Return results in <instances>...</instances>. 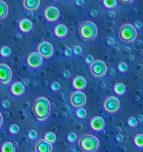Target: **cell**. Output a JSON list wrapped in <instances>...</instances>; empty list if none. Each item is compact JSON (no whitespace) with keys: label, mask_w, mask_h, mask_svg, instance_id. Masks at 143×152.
<instances>
[{"label":"cell","mask_w":143,"mask_h":152,"mask_svg":"<svg viewBox=\"0 0 143 152\" xmlns=\"http://www.w3.org/2000/svg\"><path fill=\"white\" fill-rule=\"evenodd\" d=\"M90 13H91V16H97V12H96V10H91Z\"/></svg>","instance_id":"cell-43"},{"label":"cell","mask_w":143,"mask_h":152,"mask_svg":"<svg viewBox=\"0 0 143 152\" xmlns=\"http://www.w3.org/2000/svg\"><path fill=\"white\" fill-rule=\"evenodd\" d=\"M40 0H22V6L26 11H35L38 9Z\"/></svg>","instance_id":"cell-13"},{"label":"cell","mask_w":143,"mask_h":152,"mask_svg":"<svg viewBox=\"0 0 143 152\" xmlns=\"http://www.w3.org/2000/svg\"><path fill=\"white\" fill-rule=\"evenodd\" d=\"M10 91L15 96H20L25 91V86L21 82H16L10 86Z\"/></svg>","instance_id":"cell-15"},{"label":"cell","mask_w":143,"mask_h":152,"mask_svg":"<svg viewBox=\"0 0 143 152\" xmlns=\"http://www.w3.org/2000/svg\"><path fill=\"white\" fill-rule=\"evenodd\" d=\"M32 22L28 19H22L19 23V28L21 31L24 33H28L32 30Z\"/></svg>","instance_id":"cell-17"},{"label":"cell","mask_w":143,"mask_h":152,"mask_svg":"<svg viewBox=\"0 0 143 152\" xmlns=\"http://www.w3.org/2000/svg\"><path fill=\"white\" fill-rule=\"evenodd\" d=\"M72 86L77 90H83L86 86V81L81 76H77L72 80Z\"/></svg>","instance_id":"cell-16"},{"label":"cell","mask_w":143,"mask_h":152,"mask_svg":"<svg viewBox=\"0 0 143 152\" xmlns=\"http://www.w3.org/2000/svg\"><path fill=\"white\" fill-rule=\"evenodd\" d=\"M75 3L77 5L80 6L83 5V3H84V1H83V0H75Z\"/></svg>","instance_id":"cell-41"},{"label":"cell","mask_w":143,"mask_h":152,"mask_svg":"<svg viewBox=\"0 0 143 152\" xmlns=\"http://www.w3.org/2000/svg\"><path fill=\"white\" fill-rule=\"evenodd\" d=\"M137 120L135 117H130L128 120V124L129 125V126L130 127H136L137 126Z\"/></svg>","instance_id":"cell-29"},{"label":"cell","mask_w":143,"mask_h":152,"mask_svg":"<svg viewBox=\"0 0 143 152\" xmlns=\"http://www.w3.org/2000/svg\"><path fill=\"white\" fill-rule=\"evenodd\" d=\"M10 53H11V50L8 46L4 45L0 48V54L3 57H7V56H10Z\"/></svg>","instance_id":"cell-23"},{"label":"cell","mask_w":143,"mask_h":152,"mask_svg":"<svg viewBox=\"0 0 143 152\" xmlns=\"http://www.w3.org/2000/svg\"><path fill=\"white\" fill-rule=\"evenodd\" d=\"M77 146L83 152H94L99 147V141L95 137L86 134L77 140Z\"/></svg>","instance_id":"cell-4"},{"label":"cell","mask_w":143,"mask_h":152,"mask_svg":"<svg viewBox=\"0 0 143 152\" xmlns=\"http://www.w3.org/2000/svg\"><path fill=\"white\" fill-rule=\"evenodd\" d=\"M89 72L93 78H102L107 73L106 64L100 59L93 60L89 65Z\"/></svg>","instance_id":"cell-5"},{"label":"cell","mask_w":143,"mask_h":152,"mask_svg":"<svg viewBox=\"0 0 143 152\" xmlns=\"http://www.w3.org/2000/svg\"><path fill=\"white\" fill-rule=\"evenodd\" d=\"M44 139L50 143H54L56 141V135L53 132H47L44 135Z\"/></svg>","instance_id":"cell-22"},{"label":"cell","mask_w":143,"mask_h":152,"mask_svg":"<svg viewBox=\"0 0 143 152\" xmlns=\"http://www.w3.org/2000/svg\"><path fill=\"white\" fill-rule=\"evenodd\" d=\"M37 52L44 59L52 57L54 53V48L52 44L48 42H42L37 46Z\"/></svg>","instance_id":"cell-8"},{"label":"cell","mask_w":143,"mask_h":152,"mask_svg":"<svg viewBox=\"0 0 143 152\" xmlns=\"http://www.w3.org/2000/svg\"><path fill=\"white\" fill-rule=\"evenodd\" d=\"M114 39H113V38H111V37H109V38H107V43L110 46H112L114 45Z\"/></svg>","instance_id":"cell-37"},{"label":"cell","mask_w":143,"mask_h":152,"mask_svg":"<svg viewBox=\"0 0 143 152\" xmlns=\"http://www.w3.org/2000/svg\"><path fill=\"white\" fill-rule=\"evenodd\" d=\"M63 76L65 77H66V78L69 77V76H70L69 71H64V72H63Z\"/></svg>","instance_id":"cell-42"},{"label":"cell","mask_w":143,"mask_h":152,"mask_svg":"<svg viewBox=\"0 0 143 152\" xmlns=\"http://www.w3.org/2000/svg\"><path fill=\"white\" fill-rule=\"evenodd\" d=\"M137 117H138V119H139V122L142 121V115H139Z\"/></svg>","instance_id":"cell-46"},{"label":"cell","mask_w":143,"mask_h":152,"mask_svg":"<svg viewBox=\"0 0 143 152\" xmlns=\"http://www.w3.org/2000/svg\"><path fill=\"white\" fill-rule=\"evenodd\" d=\"M34 151L35 152H52V143L46 141L45 139L39 140L34 144Z\"/></svg>","instance_id":"cell-12"},{"label":"cell","mask_w":143,"mask_h":152,"mask_svg":"<svg viewBox=\"0 0 143 152\" xmlns=\"http://www.w3.org/2000/svg\"><path fill=\"white\" fill-rule=\"evenodd\" d=\"M67 140H68L69 142L72 143V142H75V140H77V136H76V134L74 133L71 132V133H69L67 135Z\"/></svg>","instance_id":"cell-30"},{"label":"cell","mask_w":143,"mask_h":152,"mask_svg":"<svg viewBox=\"0 0 143 152\" xmlns=\"http://www.w3.org/2000/svg\"><path fill=\"white\" fill-rule=\"evenodd\" d=\"M105 126L104 120L101 117H94L90 120V127L95 132H99L104 129Z\"/></svg>","instance_id":"cell-14"},{"label":"cell","mask_w":143,"mask_h":152,"mask_svg":"<svg viewBox=\"0 0 143 152\" xmlns=\"http://www.w3.org/2000/svg\"><path fill=\"white\" fill-rule=\"evenodd\" d=\"M85 60H86V63L90 64L91 62L94 60V59H93V57H92V56H91V55H88V56H86V59H85Z\"/></svg>","instance_id":"cell-36"},{"label":"cell","mask_w":143,"mask_h":152,"mask_svg":"<svg viewBox=\"0 0 143 152\" xmlns=\"http://www.w3.org/2000/svg\"><path fill=\"white\" fill-rule=\"evenodd\" d=\"M102 106L104 111L108 114H115L120 108V102L116 96H109L104 99Z\"/></svg>","instance_id":"cell-7"},{"label":"cell","mask_w":143,"mask_h":152,"mask_svg":"<svg viewBox=\"0 0 143 152\" xmlns=\"http://www.w3.org/2000/svg\"><path fill=\"white\" fill-rule=\"evenodd\" d=\"M73 51L76 55H79L82 53V48L78 45H75L73 47Z\"/></svg>","instance_id":"cell-33"},{"label":"cell","mask_w":143,"mask_h":152,"mask_svg":"<svg viewBox=\"0 0 143 152\" xmlns=\"http://www.w3.org/2000/svg\"><path fill=\"white\" fill-rule=\"evenodd\" d=\"M136 35V31L131 24H124L118 29L117 38L124 44L129 45L133 42Z\"/></svg>","instance_id":"cell-3"},{"label":"cell","mask_w":143,"mask_h":152,"mask_svg":"<svg viewBox=\"0 0 143 152\" xmlns=\"http://www.w3.org/2000/svg\"><path fill=\"white\" fill-rule=\"evenodd\" d=\"M122 5H128V4H131L134 0H117Z\"/></svg>","instance_id":"cell-34"},{"label":"cell","mask_w":143,"mask_h":152,"mask_svg":"<svg viewBox=\"0 0 143 152\" xmlns=\"http://www.w3.org/2000/svg\"><path fill=\"white\" fill-rule=\"evenodd\" d=\"M55 1H57V0H55Z\"/></svg>","instance_id":"cell-47"},{"label":"cell","mask_w":143,"mask_h":152,"mask_svg":"<svg viewBox=\"0 0 143 152\" xmlns=\"http://www.w3.org/2000/svg\"><path fill=\"white\" fill-rule=\"evenodd\" d=\"M8 14V7L5 1L0 0V21L7 17Z\"/></svg>","instance_id":"cell-19"},{"label":"cell","mask_w":143,"mask_h":152,"mask_svg":"<svg viewBox=\"0 0 143 152\" xmlns=\"http://www.w3.org/2000/svg\"><path fill=\"white\" fill-rule=\"evenodd\" d=\"M77 111H76V116H77L78 118L80 119H83L86 117V111L84 108H77Z\"/></svg>","instance_id":"cell-26"},{"label":"cell","mask_w":143,"mask_h":152,"mask_svg":"<svg viewBox=\"0 0 143 152\" xmlns=\"http://www.w3.org/2000/svg\"><path fill=\"white\" fill-rule=\"evenodd\" d=\"M44 16L48 22H55L60 16V11L55 6H49L44 10Z\"/></svg>","instance_id":"cell-11"},{"label":"cell","mask_w":143,"mask_h":152,"mask_svg":"<svg viewBox=\"0 0 143 152\" xmlns=\"http://www.w3.org/2000/svg\"><path fill=\"white\" fill-rule=\"evenodd\" d=\"M9 131H10V133L13 134H17L18 132H19V127L17 125L12 124L11 126H10V127H9Z\"/></svg>","instance_id":"cell-28"},{"label":"cell","mask_w":143,"mask_h":152,"mask_svg":"<svg viewBox=\"0 0 143 152\" xmlns=\"http://www.w3.org/2000/svg\"><path fill=\"white\" fill-rule=\"evenodd\" d=\"M113 90H114V92L116 94L123 95L125 93V91H126V87H125V86L123 83H119L115 85Z\"/></svg>","instance_id":"cell-20"},{"label":"cell","mask_w":143,"mask_h":152,"mask_svg":"<svg viewBox=\"0 0 143 152\" xmlns=\"http://www.w3.org/2000/svg\"><path fill=\"white\" fill-rule=\"evenodd\" d=\"M118 69H119V71H120V72L125 73L126 72L127 70H128V65H127V64L125 63V62H119V65H118Z\"/></svg>","instance_id":"cell-27"},{"label":"cell","mask_w":143,"mask_h":152,"mask_svg":"<svg viewBox=\"0 0 143 152\" xmlns=\"http://www.w3.org/2000/svg\"><path fill=\"white\" fill-rule=\"evenodd\" d=\"M60 85L57 83V82H54L51 85V89L54 91H57L60 90Z\"/></svg>","instance_id":"cell-32"},{"label":"cell","mask_w":143,"mask_h":152,"mask_svg":"<svg viewBox=\"0 0 143 152\" xmlns=\"http://www.w3.org/2000/svg\"><path fill=\"white\" fill-rule=\"evenodd\" d=\"M134 143L139 148L143 147V135L142 134H139L134 138Z\"/></svg>","instance_id":"cell-24"},{"label":"cell","mask_w":143,"mask_h":152,"mask_svg":"<svg viewBox=\"0 0 143 152\" xmlns=\"http://www.w3.org/2000/svg\"><path fill=\"white\" fill-rule=\"evenodd\" d=\"M31 113L36 120L44 122L50 114V102L46 97L40 96L37 98L31 105Z\"/></svg>","instance_id":"cell-1"},{"label":"cell","mask_w":143,"mask_h":152,"mask_svg":"<svg viewBox=\"0 0 143 152\" xmlns=\"http://www.w3.org/2000/svg\"><path fill=\"white\" fill-rule=\"evenodd\" d=\"M26 62L28 66L32 68H36L42 65L43 58L37 52H31L27 56Z\"/></svg>","instance_id":"cell-10"},{"label":"cell","mask_w":143,"mask_h":152,"mask_svg":"<svg viewBox=\"0 0 143 152\" xmlns=\"http://www.w3.org/2000/svg\"><path fill=\"white\" fill-rule=\"evenodd\" d=\"M12 78V71L6 64H0V84L7 85Z\"/></svg>","instance_id":"cell-9"},{"label":"cell","mask_w":143,"mask_h":152,"mask_svg":"<svg viewBox=\"0 0 143 152\" xmlns=\"http://www.w3.org/2000/svg\"><path fill=\"white\" fill-rule=\"evenodd\" d=\"M28 80H23V85L24 86H28Z\"/></svg>","instance_id":"cell-45"},{"label":"cell","mask_w":143,"mask_h":152,"mask_svg":"<svg viewBox=\"0 0 143 152\" xmlns=\"http://www.w3.org/2000/svg\"><path fill=\"white\" fill-rule=\"evenodd\" d=\"M2 106L4 107V108H9V106H10V102L7 100H4L2 102Z\"/></svg>","instance_id":"cell-38"},{"label":"cell","mask_w":143,"mask_h":152,"mask_svg":"<svg viewBox=\"0 0 143 152\" xmlns=\"http://www.w3.org/2000/svg\"><path fill=\"white\" fill-rule=\"evenodd\" d=\"M69 102L70 105L74 108H81L84 106L86 102V98L84 94L78 90L73 91L70 94L69 97Z\"/></svg>","instance_id":"cell-6"},{"label":"cell","mask_w":143,"mask_h":152,"mask_svg":"<svg viewBox=\"0 0 143 152\" xmlns=\"http://www.w3.org/2000/svg\"><path fill=\"white\" fill-rule=\"evenodd\" d=\"M116 140L119 142H122V141L124 140V137L122 134H119L117 137H116Z\"/></svg>","instance_id":"cell-40"},{"label":"cell","mask_w":143,"mask_h":152,"mask_svg":"<svg viewBox=\"0 0 143 152\" xmlns=\"http://www.w3.org/2000/svg\"><path fill=\"white\" fill-rule=\"evenodd\" d=\"M77 34L83 42H89L96 37L97 27L90 21L82 22L77 28Z\"/></svg>","instance_id":"cell-2"},{"label":"cell","mask_w":143,"mask_h":152,"mask_svg":"<svg viewBox=\"0 0 143 152\" xmlns=\"http://www.w3.org/2000/svg\"><path fill=\"white\" fill-rule=\"evenodd\" d=\"M103 4L107 8L112 9L116 6V0H103Z\"/></svg>","instance_id":"cell-25"},{"label":"cell","mask_w":143,"mask_h":152,"mask_svg":"<svg viewBox=\"0 0 143 152\" xmlns=\"http://www.w3.org/2000/svg\"><path fill=\"white\" fill-rule=\"evenodd\" d=\"M64 54L66 56H71L72 55V49L70 48H67L66 49L65 52H64Z\"/></svg>","instance_id":"cell-35"},{"label":"cell","mask_w":143,"mask_h":152,"mask_svg":"<svg viewBox=\"0 0 143 152\" xmlns=\"http://www.w3.org/2000/svg\"><path fill=\"white\" fill-rule=\"evenodd\" d=\"M2 123H3V118H2V116H1V112H0V128H1Z\"/></svg>","instance_id":"cell-44"},{"label":"cell","mask_w":143,"mask_h":152,"mask_svg":"<svg viewBox=\"0 0 143 152\" xmlns=\"http://www.w3.org/2000/svg\"><path fill=\"white\" fill-rule=\"evenodd\" d=\"M134 26H135V28H136L137 29H140V28H142L141 22H139V21H136V22H135V23H134Z\"/></svg>","instance_id":"cell-39"},{"label":"cell","mask_w":143,"mask_h":152,"mask_svg":"<svg viewBox=\"0 0 143 152\" xmlns=\"http://www.w3.org/2000/svg\"><path fill=\"white\" fill-rule=\"evenodd\" d=\"M1 151L2 152H15L16 149L11 142H6L1 145Z\"/></svg>","instance_id":"cell-21"},{"label":"cell","mask_w":143,"mask_h":152,"mask_svg":"<svg viewBox=\"0 0 143 152\" xmlns=\"http://www.w3.org/2000/svg\"><path fill=\"white\" fill-rule=\"evenodd\" d=\"M28 137H29V139L34 140H35L37 137V132L34 130H30L29 132H28Z\"/></svg>","instance_id":"cell-31"},{"label":"cell","mask_w":143,"mask_h":152,"mask_svg":"<svg viewBox=\"0 0 143 152\" xmlns=\"http://www.w3.org/2000/svg\"><path fill=\"white\" fill-rule=\"evenodd\" d=\"M68 32L66 26L63 24H59L57 26H55V29H54V33L55 35L60 38H63V37H66Z\"/></svg>","instance_id":"cell-18"}]
</instances>
